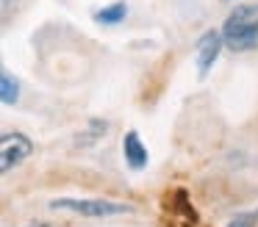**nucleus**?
I'll return each instance as SVG.
<instances>
[{"mask_svg":"<svg viewBox=\"0 0 258 227\" xmlns=\"http://www.w3.org/2000/svg\"><path fill=\"white\" fill-rule=\"evenodd\" d=\"M222 39L225 47L233 53H244V50H258V6H239L230 11V17L222 25Z\"/></svg>","mask_w":258,"mask_h":227,"instance_id":"f257e3e1","label":"nucleus"},{"mask_svg":"<svg viewBox=\"0 0 258 227\" xmlns=\"http://www.w3.org/2000/svg\"><path fill=\"white\" fill-rule=\"evenodd\" d=\"M0 100H3V105H17L20 100V81L12 72L0 75Z\"/></svg>","mask_w":258,"mask_h":227,"instance_id":"0eeeda50","label":"nucleus"},{"mask_svg":"<svg viewBox=\"0 0 258 227\" xmlns=\"http://www.w3.org/2000/svg\"><path fill=\"white\" fill-rule=\"evenodd\" d=\"M122 158H125V164H128L134 172H142L147 166V161H150L147 147L142 144V138H139V133H136V130L125 133V138H122Z\"/></svg>","mask_w":258,"mask_h":227,"instance_id":"39448f33","label":"nucleus"},{"mask_svg":"<svg viewBox=\"0 0 258 227\" xmlns=\"http://www.w3.org/2000/svg\"><path fill=\"white\" fill-rule=\"evenodd\" d=\"M31 227H47V224H36V221H34V224H31Z\"/></svg>","mask_w":258,"mask_h":227,"instance_id":"1a4fd4ad","label":"nucleus"},{"mask_svg":"<svg viewBox=\"0 0 258 227\" xmlns=\"http://www.w3.org/2000/svg\"><path fill=\"white\" fill-rule=\"evenodd\" d=\"M258 224V210H247V213H236L228 221V227H255Z\"/></svg>","mask_w":258,"mask_h":227,"instance_id":"6e6552de","label":"nucleus"},{"mask_svg":"<svg viewBox=\"0 0 258 227\" xmlns=\"http://www.w3.org/2000/svg\"><path fill=\"white\" fill-rule=\"evenodd\" d=\"M34 153V141L25 133H3L0 138V172L9 175Z\"/></svg>","mask_w":258,"mask_h":227,"instance_id":"7ed1b4c3","label":"nucleus"},{"mask_svg":"<svg viewBox=\"0 0 258 227\" xmlns=\"http://www.w3.org/2000/svg\"><path fill=\"white\" fill-rule=\"evenodd\" d=\"M128 17V3H111V6H106V9H97L95 11V20L100 22V25H119V22Z\"/></svg>","mask_w":258,"mask_h":227,"instance_id":"423d86ee","label":"nucleus"},{"mask_svg":"<svg viewBox=\"0 0 258 227\" xmlns=\"http://www.w3.org/2000/svg\"><path fill=\"white\" fill-rule=\"evenodd\" d=\"M225 39H222V31H206L203 33V39L197 42V72H200V78H206L208 72H211L214 61H217L219 50H222Z\"/></svg>","mask_w":258,"mask_h":227,"instance_id":"20e7f679","label":"nucleus"},{"mask_svg":"<svg viewBox=\"0 0 258 227\" xmlns=\"http://www.w3.org/2000/svg\"><path fill=\"white\" fill-rule=\"evenodd\" d=\"M50 210H70L78 213L84 219H108V216H125L134 213V205L128 202H114V199H73V197H61V199H50Z\"/></svg>","mask_w":258,"mask_h":227,"instance_id":"f03ea898","label":"nucleus"}]
</instances>
